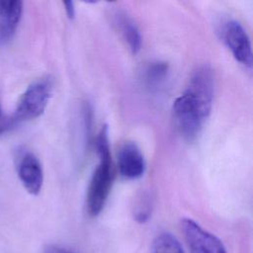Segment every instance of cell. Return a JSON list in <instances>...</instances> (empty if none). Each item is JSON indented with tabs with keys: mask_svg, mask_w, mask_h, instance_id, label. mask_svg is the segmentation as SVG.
<instances>
[{
	"mask_svg": "<svg viewBox=\"0 0 253 253\" xmlns=\"http://www.w3.org/2000/svg\"><path fill=\"white\" fill-rule=\"evenodd\" d=\"M152 253H185L179 240L169 232L158 234L152 246Z\"/></svg>",
	"mask_w": 253,
	"mask_h": 253,
	"instance_id": "obj_11",
	"label": "cell"
},
{
	"mask_svg": "<svg viewBox=\"0 0 253 253\" xmlns=\"http://www.w3.org/2000/svg\"><path fill=\"white\" fill-rule=\"evenodd\" d=\"M153 209L152 198L148 193H142L136 200L133 207V217L137 222L147 221Z\"/></svg>",
	"mask_w": 253,
	"mask_h": 253,
	"instance_id": "obj_12",
	"label": "cell"
},
{
	"mask_svg": "<svg viewBox=\"0 0 253 253\" xmlns=\"http://www.w3.org/2000/svg\"><path fill=\"white\" fill-rule=\"evenodd\" d=\"M96 149L99 163L92 174L86 198L87 211L91 216H97L104 209L113 183L112 157L107 126H104L97 135Z\"/></svg>",
	"mask_w": 253,
	"mask_h": 253,
	"instance_id": "obj_2",
	"label": "cell"
},
{
	"mask_svg": "<svg viewBox=\"0 0 253 253\" xmlns=\"http://www.w3.org/2000/svg\"><path fill=\"white\" fill-rule=\"evenodd\" d=\"M63 6H64V10H65L67 17L69 19H74V17H75L74 3L72 1H65V2H63Z\"/></svg>",
	"mask_w": 253,
	"mask_h": 253,
	"instance_id": "obj_15",
	"label": "cell"
},
{
	"mask_svg": "<svg viewBox=\"0 0 253 253\" xmlns=\"http://www.w3.org/2000/svg\"><path fill=\"white\" fill-rule=\"evenodd\" d=\"M214 92V79L209 65L199 66L192 74L183 94L173 103V119L182 136L194 140L209 118Z\"/></svg>",
	"mask_w": 253,
	"mask_h": 253,
	"instance_id": "obj_1",
	"label": "cell"
},
{
	"mask_svg": "<svg viewBox=\"0 0 253 253\" xmlns=\"http://www.w3.org/2000/svg\"><path fill=\"white\" fill-rule=\"evenodd\" d=\"M43 253H73L72 251L68 250L65 247H62L60 245H54V244H50L47 245L44 250Z\"/></svg>",
	"mask_w": 253,
	"mask_h": 253,
	"instance_id": "obj_14",
	"label": "cell"
},
{
	"mask_svg": "<svg viewBox=\"0 0 253 253\" xmlns=\"http://www.w3.org/2000/svg\"><path fill=\"white\" fill-rule=\"evenodd\" d=\"M12 126H14V124L12 122L11 116L7 117L6 115H4L0 105V135L7 131L8 129H10Z\"/></svg>",
	"mask_w": 253,
	"mask_h": 253,
	"instance_id": "obj_13",
	"label": "cell"
},
{
	"mask_svg": "<svg viewBox=\"0 0 253 253\" xmlns=\"http://www.w3.org/2000/svg\"><path fill=\"white\" fill-rule=\"evenodd\" d=\"M169 71L168 63L165 61H151L142 69V81L149 89H156L166 79Z\"/></svg>",
	"mask_w": 253,
	"mask_h": 253,
	"instance_id": "obj_10",
	"label": "cell"
},
{
	"mask_svg": "<svg viewBox=\"0 0 253 253\" xmlns=\"http://www.w3.org/2000/svg\"><path fill=\"white\" fill-rule=\"evenodd\" d=\"M115 23L130 51L133 54L137 53L142 44V36L138 27L127 15L121 12L115 15Z\"/></svg>",
	"mask_w": 253,
	"mask_h": 253,
	"instance_id": "obj_9",
	"label": "cell"
},
{
	"mask_svg": "<svg viewBox=\"0 0 253 253\" xmlns=\"http://www.w3.org/2000/svg\"><path fill=\"white\" fill-rule=\"evenodd\" d=\"M120 174L127 180L140 178L145 172V160L139 147L131 141L124 143L118 152Z\"/></svg>",
	"mask_w": 253,
	"mask_h": 253,
	"instance_id": "obj_7",
	"label": "cell"
},
{
	"mask_svg": "<svg viewBox=\"0 0 253 253\" xmlns=\"http://www.w3.org/2000/svg\"><path fill=\"white\" fill-rule=\"evenodd\" d=\"M17 172L24 188L31 195H38L43 184V171L38 157L30 151H22L17 157Z\"/></svg>",
	"mask_w": 253,
	"mask_h": 253,
	"instance_id": "obj_6",
	"label": "cell"
},
{
	"mask_svg": "<svg viewBox=\"0 0 253 253\" xmlns=\"http://www.w3.org/2000/svg\"><path fill=\"white\" fill-rule=\"evenodd\" d=\"M22 13V1H0V43H5L13 38Z\"/></svg>",
	"mask_w": 253,
	"mask_h": 253,
	"instance_id": "obj_8",
	"label": "cell"
},
{
	"mask_svg": "<svg viewBox=\"0 0 253 253\" xmlns=\"http://www.w3.org/2000/svg\"><path fill=\"white\" fill-rule=\"evenodd\" d=\"M181 229L190 253H227L222 242L195 220L183 218L181 220Z\"/></svg>",
	"mask_w": 253,
	"mask_h": 253,
	"instance_id": "obj_4",
	"label": "cell"
},
{
	"mask_svg": "<svg viewBox=\"0 0 253 253\" xmlns=\"http://www.w3.org/2000/svg\"><path fill=\"white\" fill-rule=\"evenodd\" d=\"M222 38L236 61L250 68L252 66V45L243 26L235 20L226 22L222 29Z\"/></svg>",
	"mask_w": 253,
	"mask_h": 253,
	"instance_id": "obj_5",
	"label": "cell"
},
{
	"mask_svg": "<svg viewBox=\"0 0 253 253\" xmlns=\"http://www.w3.org/2000/svg\"><path fill=\"white\" fill-rule=\"evenodd\" d=\"M51 94L52 82L49 78H42L32 83L20 97L16 110L11 116L14 126L42 116Z\"/></svg>",
	"mask_w": 253,
	"mask_h": 253,
	"instance_id": "obj_3",
	"label": "cell"
}]
</instances>
